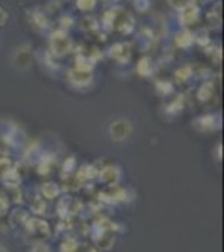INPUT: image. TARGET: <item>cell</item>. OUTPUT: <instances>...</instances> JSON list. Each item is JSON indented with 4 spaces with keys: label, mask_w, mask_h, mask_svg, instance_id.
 <instances>
[{
    "label": "cell",
    "mask_w": 224,
    "mask_h": 252,
    "mask_svg": "<svg viewBox=\"0 0 224 252\" xmlns=\"http://www.w3.org/2000/svg\"><path fill=\"white\" fill-rule=\"evenodd\" d=\"M59 252H79V242L74 241V239H67L60 244Z\"/></svg>",
    "instance_id": "4fadbf2b"
},
{
    "label": "cell",
    "mask_w": 224,
    "mask_h": 252,
    "mask_svg": "<svg viewBox=\"0 0 224 252\" xmlns=\"http://www.w3.org/2000/svg\"><path fill=\"white\" fill-rule=\"evenodd\" d=\"M121 168L116 165H107L104 166L102 170H99V173H97V177H99V180L102 182V184L109 185V187H116L117 182L121 180Z\"/></svg>",
    "instance_id": "5b68a950"
},
{
    "label": "cell",
    "mask_w": 224,
    "mask_h": 252,
    "mask_svg": "<svg viewBox=\"0 0 224 252\" xmlns=\"http://www.w3.org/2000/svg\"><path fill=\"white\" fill-rule=\"evenodd\" d=\"M42 192L47 198H54L57 197V193H59V189H57L55 184H46L42 187Z\"/></svg>",
    "instance_id": "9a60e30c"
},
{
    "label": "cell",
    "mask_w": 224,
    "mask_h": 252,
    "mask_svg": "<svg viewBox=\"0 0 224 252\" xmlns=\"http://www.w3.org/2000/svg\"><path fill=\"white\" fill-rule=\"evenodd\" d=\"M176 76H177V79H182V81L189 79L191 76H193V67H191V66H184V67L177 69Z\"/></svg>",
    "instance_id": "2e32d148"
},
{
    "label": "cell",
    "mask_w": 224,
    "mask_h": 252,
    "mask_svg": "<svg viewBox=\"0 0 224 252\" xmlns=\"http://www.w3.org/2000/svg\"><path fill=\"white\" fill-rule=\"evenodd\" d=\"M111 58L119 64H125L131 59V46L125 42H117L111 47Z\"/></svg>",
    "instance_id": "ba28073f"
},
{
    "label": "cell",
    "mask_w": 224,
    "mask_h": 252,
    "mask_svg": "<svg viewBox=\"0 0 224 252\" xmlns=\"http://www.w3.org/2000/svg\"><path fill=\"white\" fill-rule=\"evenodd\" d=\"M157 88L162 94H169L171 93V84L169 83H157Z\"/></svg>",
    "instance_id": "ffe728a7"
},
{
    "label": "cell",
    "mask_w": 224,
    "mask_h": 252,
    "mask_svg": "<svg viewBox=\"0 0 224 252\" xmlns=\"http://www.w3.org/2000/svg\"><path fill=\"white\" fill-rule=\"evenodd\" d=\"M7 20H9V14H7V10L3 7H0V27L5 26Z\"/></svg>",
    "instance_id": "d6986e66"
},
{
    "label": "cell",
    "mask_w": 224,
    "mask_h": 252,
    "mask_svg": "<svg viewBox=\"0 0 224 252\" xmlns=\"http://www.w3.org/2000/svg\"><path fill=\"white\" fill-rule=\"evenodd\" d=\"M67 79L74 88L84 89L92 84L94 74H92V71H82V69L72 67V69H69V72H67Z\"/></svg>",
    "instance_id": "277c9868"
},
{
    "label": "cell",
    "mask_w": 224,
    "mask_h": 252,
    "mask_svg": "<svg viewBox=\"0 0 224 252\" xmlns=\"http://www.w3.org/2000/svg\"><path fill=\"white\" fill-rule=\"evenodd\" d=\"M104 2H105V0H104Z\"/></svg>",
    "instance_id": "cb8c5ba5"
},
{
    "label": "cell",
    "mask_w": 224,
    "mask_h": 252,
    "mask_svg": "<svg viewBox=\"0 0 224 252\" xmlns=\"http://www.w3.org/2000/svg\"><path fill=\"white\" fill-rule=\"evenodd\" d=\"M49 49L55 58H64V56L71 54L74 49V42H72L71 35L66 31H54L49 37Z\"/></svg>",
    "instance_id": "6da1fadb"
},
{
    "label": "cell",
    "mask_w": 224,
    "mask_h": 252,
    "mask_svg": "<svg viewBox=\"0 0 224 252\" xmlns=\"http://www.w3.org/2000/svg\"><path fill=\"white\" fill-rule=\"evenodd\" d=\"M216 160H223V146L221 143H218V146H216Z\"/></svg>",
    "instance_id": "44dd1931"
},
{
    "label": "cell",
    "mask_w": 224,
    "mask_h": 252,
    "mask_svg": "<svg viewBox=\"0 0 224 252\" xmlns=\"http://www.w3.org/2000/svg\"><path fill=\"white\" fill-rule=\"evenodd\" d=\"M97 0H75V7L82 12H91L96 9Z\"/></svg>",
    "instance_id": "5bb4252c"
},
{
    "label": "cell",
    "mask_w": 224,
    "mask_h": 252,
    "mask_svg": "<svg viewBox=\"0 0 224 252\" xmlns=\"http://www.w3.org/2000/svg\"><path fill=\"white\" fill-rule=\"evenodd\" d=\"M0 252H9V249H7V247L3 246L2 242H0Z\"/></svg>",
    "instance_id": "7402d4cb"
},
{
    "label": "cell",
    "mask_w": 224,
    "mask_h": 252,
    "mask_svg": "<svg viewBox=\"0 0 224 252\" xmlns=\"http://www.w3.org/2000/svg\"><path fill=\"white\" fill-rule=\"evenodd\" d=\"M107 133L112 141H116V143H124V141H127L129 138L132 136L134 125L127 118H119V120H114L109 123Z\"/></svg>",
    "instance_id": "7a4b0ae2"
},
{
    "label": "cell",
    "mask_w": 224,
    "mask_h": 252,
    "mask_svg": "<svg viewBox=\"0 0 224 252\" xmlns=\"http://www.w3.org/2000/svg\"><path fill=\"white\" fill-rule=\"evenodd\" d=\"M194 126L202 133H213L221 126V120L214 115H204V116H199L198 120L194 121Z\"/></svg>",
    "instance_id": "8992f818"
},
{
    "label": "cell",
    "mask_w": 224,
    "mask_h": 252,
    "mask_svg": "<svg viewBox=\"0 0 224 252\" xmlns=\"http://www.w3.org/2000/svg\"><path fill=\"white\" fill-rule=\"evenodd\" d=\"M137 72H139L141 76H144V78L152 74V61H150V58H142L139 61V64H137Z\"/></svg>",
    "instance_id": "8fae6325"
},
{
    "label": "cell",
    "mask_w": 224,
    "mask_h": 252,
    "mask_svg": "<svg viewBox=\"0 0 224 252\" xmlns=\"http://www.w3.org/2000/svg\"><path fill=\"white\" fill-rule=\"evenodd\" d=\"M89 252H99V251H89Z\"/></svg>",
    "instance_id": "603a6c76"
},
{
    "label": "cell",
    "mask_w": 224,
    "mask_h": 252,
    "mask_svg": "<svg viewBox=\"0 0 224 252\" xmlns=\"http://www.w3.org/2000/svg\"><path fill=\"white\" fill-rule=\"evenodd\" d=\"M194 44V34L191 31H181L179 34L176 35V46L181 47V49H189L191 46Z\"/></svg>",
    "instance_id": "9c48e42d"
},
{
    "label": "cell",
    "mask_w": 224,
    "mask_h": 252,
    "mask_svg": "<svg viewBox=\"0 0 224 252\" xmlns=\"http://www.w3.org/2000/svg\"><path fill=\"white\" fill-rule=\"evenodd\" d=\"M32 59H34V54H32L30 42H24L15 47L14 54H12V66L17 71H27L32 66Z\"/></svg>",
    "instance_id": "3957f363"
},
{
    "label": "cell",
    "mask_w": 224,
    "mask_h": 252,
    "mask_svg": "<svg viewBox=\"0 0 224 252\" xmlns=\"http://www.w3.org/2000/svg\"><path fill=\"white\" fill-rule=\"evenodd\" d=\"M168 3H169L171 9L179 12V10L186 9V7H189V5H194L196 0H168Z\"/></svg>",
    "instance_id": "7c38bea8"
},
{
    "label": "cell",
    "mask_w": 224,
    "mask_h": 252,
    "mask_svg": "<svg viewBox=\"0 0 224 252\" xmlns=\"http://www.w3.org/2000/svg\"><path fill=\"white\" fill-rule=\"evenodd\" d=\"M214 94V84H213V81H207V83L202 84L201 88H199V91H198V99L199 101H209L211 99V96Z\"/></svg>",
    "instance_id": "30bf717a"
},
{
    "label": "cell",
    "mask_w": 224,
    "mask_h": 252,
    "mask_svg": "<svg viewBox=\"0 0 224 252\" xmlns=\"http://www.w3.org/2000/svg\"><path fill=\"white\" fill-rule=\"evenodd\" d=\"M199 14H201V9H199L196 3H194V5L186 7V9L179 10V24H181V26H184V27L193 26V24L198 22Z\"/></svg>",
    "instance_id": "52a82bcc"
},
{
    "label": "cell",
    "mask_w": 224,
    "mask_h": 252,
    "mask_svg": "<svg viewBox=\"0 0 224 252\" xmlns=\"http://www.w3.org/2000/svg\"><path fill=\"white\" fill-rule=\"evenodd\" d=\"M134 7L139 12H148L150 7V2L149 0H134Z\"/></svg>",
    "instance_id": "ac0fdd59"
},
{
    "label": "cell",
    "mask_w": 224,
    "mask_h": 252,
    "mask_svg": "<svg viewBox=\"0 0 224 252\" xmlns=\"http://www.w3.org/2000/svg\"><path fill=\"white\" fill-rule=\"evenodd\" d=\"M30 252H52L50 251V247H49V244H46V242H35L34 246L30 247Z\"/></svg>",
    "instance_id": "e0dca14e"
}]
</instances>
